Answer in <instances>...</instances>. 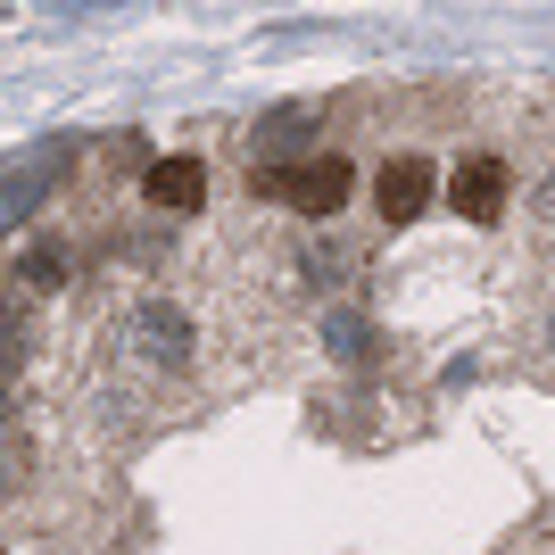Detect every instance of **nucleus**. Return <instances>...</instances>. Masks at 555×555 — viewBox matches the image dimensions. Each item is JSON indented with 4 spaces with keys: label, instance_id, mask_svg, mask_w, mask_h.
<instances>
[{
    "label": "nucleus",
    "instance_id": "obj_1",
    "mask_svg": "<svg viewBox=\"0 0 555 555\" xmlns=\"http://www.w3.org/2000/svg\"><path fill=\"white\" fill-rule=\"evenodd\" d=\"M191 315L175 299H133L125 315L108 324V348L125 357V365H141V373H183L191 365Z\"/></svg>",
    "mask_w": 555,
    "mask_h": 555
},
{
    "label": "nucleus",
    "instance_id": "obj_2",
    "mask_svg": "<svg viewBox=\"0 0 555 555\" xmlns=\"http://www.w3.org/2000/svg\"><path fill=\"white\" fill-rule=\"evenodd\" d=\"M348 183H357V175H348V158H340V150H324V158H307V166L266 158V166L249 175V191H257V199H282V208L315 216V224L348 208Z\"/></svg>",
    "mask_w": 555,
    "mask_h": 555
},
{
    "label": "nucleus",
    "instance_id": "obj_3",
    "mask_svg": "<svg viewBox=\"0 0 555 555\" xmlns=\"http://www.w3.org/2000/svg\"><path fill=\"white\" fill-rule=\"evenodd\" d=\"M365 191H373V216L398 232V224H415V216H431V199L448 191V175L423 158V150H390V158L373 166V183H365Z\"/></svg>",
    "mask_w": 555,
    "mask_h": 555
},
{
    "label": "nucleus",
    "instance_id": "obj_4",
    "mask_svg": "<svg viewBox=\"0 0 555 555\" xmlns=\"http://www.w3.org/2000/svg\"><path fill=\"white\" fill-rule=\"evenodd\" d=\"M514 208V166L498 158V150H464L456 166H448V216H464V224H506Z\"/></svg>",
    "mask_w": 555,
    "mask_h": 555
},
{
    "label": "nucleus",
    "instance_id": "obj_5",
    "mask_svg": "<svg viewBox=\"0 0 555 555\" xmlns=\"http://www.w3.org/2000/svg\"><path fill=\"white\" fill-rule=\"evenodd\" d=\"M141 199L158 216H199V199H208V166L191 158V150H175V158H158L150 175H141Z\"/></svg>",
    "mask_w": 555,
    "mask_h": 555
},
{
    "label": "nucleus",
    "instance_id": "obj_6",
    "mask_svg": "<svg viewBox=\"0 0 555 555\" xmlns=\"http://www.w3.org/2000/svg\"><path fill=\"white\" fill-rule=\"evenodd\" d=\"M315 125H324V108H315V100H291V108L249 125V150L257 158H299V150H315Z\"/></svg>",
    "mask_w": 555,
    "mask_h": 555
},
{
    "label": "nucleus",
    "instance_id": "obj_7",
    "mask_svg": "<svg viewBox=\"0 0 555 555\" xmlns=\"http://www.w3.org/2000/svg\"><path fill=\"white\" fill-rule=\"evenodd\" d=\"M357 266H365V257L348 249V241H307V249H299V274L315 282V291H340Z\"/></svg>",
    "mask_w": 555,
    "mask_h": 555
},
{
    "label": "nucleus",
    "instance_id": "obj_8",
    "mask_svg": "<svg viewBox=\"0 0 555 555\" xmlns=\"http://www.w3.org/2000/svg\"><path fill=\"white\" fill-rule=\"evenodd\" d=\"M531 216H539V232H547V241H555V175H547V183H539V199H531Z\"/></svg>",
    "mask_w": 555,
    "mask_h": 555
}]
</instances>
